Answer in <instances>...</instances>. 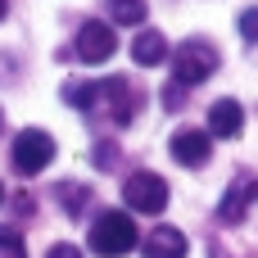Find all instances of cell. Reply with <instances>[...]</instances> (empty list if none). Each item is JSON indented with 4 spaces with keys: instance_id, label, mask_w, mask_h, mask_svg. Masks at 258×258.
<instances>
[{
    "instance_id": "obj_1",
    "label": "cell",
    "mask_w": 258,
    "mask_h": 258,
    "mask_svg": "<svg viewBox=\"0 0 258 258\" xmlns=\"http://www.w3.org/2000/svg\"><path fill=\"white\" fill-rule=\"evenodd\" d=\"M86 240H91V249H95L100 258H122V254H132V249L141 245L136 222H132L127 213H100Z\"/></svg>"
},
{
    "instance_id": "obj_2",
    "label": "cell",
    "mask_w": 258,
    "mask_h": 258,
    "mask_svg": "<svg viewBox=\"0 0 258 258\" xmlns=\"http://www.w3.org/2000/svg\"><path fill=\"white\" fill-rule=\"evenodd\" d=\"M213 73H218V45H209L204 36H190V41L177 45V54H172V82L200 86V82H209Z\"/></svg>"
},
{
    "instance_id": "obj_3",
    "label": "cell",
    "mask_w": 258,
    "mask_h": 258,
    "mask_svg": "<svg viewBox=\"0 0 258 258\" xmlns=\"http://www.w3.org/2000/svg\"><path fill=\"white\" fill-rule=\"evenodd\" d=\"M50 159H54V141H50V132L27 127V132H18V136H14V168H18L23 177L45 172V168H50Z\"/></svg>"
},
{
    "instance_id": "obj_4",
    "label": "cell",
    "mask_w": 258,
    "mask_h": 258,
    "mask_svg": "<svg viewBox=\"0 0 258 258\" xmlns=\"http://www.w3.org/2000/svg\"><path fill=\"white\" fill-rule=\"evenodd\" d=\"M122 200L136 213H163L168 209V181L159 172H132L127 186H122Z\"/></svg>"
},
{
    "instance_id": "obj_5",
    "label": "cell",
    "mask_w": 258,
    "mask_h": 258,
    "mask_svg": "<svg viewBox=\"0 0 258 258\" xmlns=\"http://www.w3.org/2000/svg\"><path fill=\"white\" fill-rule=\"evenodd\" d=\"M113 50H118V41H113V27L109 23H100V18L82 23V32H77V59L82 63H109Z\"/></svg>"
},
{
    "instance_id": "obj_6",
    "label": "cell",
    "mask_w": 258,
    "mask_h": 258,
    "mask_svg": "<svg viewBox=\"0 0 258 258\" xmlns=\"http://www.w3.org/2000/svg\"><path fill=\"white\" fill-rule=\"evenodd\" d=\"M100 86H104V104H109L113 122H118V127H127V122L136 118V109H141L145 100L136 95V86H132L127 77H109V82H100Z\"/></svg>"
},
{
    "instance_id": "obj_7",
    "label": "cell",
    "mask_w": 258,
    "mask_h": 258,
    "mask_svg": "<svg viewBox=\"0 0 258 258\" xmlns=\"http://www.w3.org/2000/svg\"><path fill=\"white\" fill-rule=\"evenodd\" d=\"M168 150H172V159H177L181 168H200V163H209V154H213V136L200 132V127H190V132H177Z\"/></svg>"
},
{
    "instance_id": "obj_8",
    "label": "cell",
    "mask_w": 258,
    "mask_h": 258,
    "mask_svg": "<svg viewBox=\"0 0 258 258\" xmlns=\"http://www.w3.org/2000/svg\"><path fill=\"white\" fill-rule=\"evenodd\" d=\"M186 236L177 231V227H154L145 240H141V254L145 258H186Z\"/></svg>"
},
{
    "instance_id": "obj_9",
    "label": "cell",
    "mask_w": 258,
    "mask_h": 258,
    "mask_svg": "<svg viewBox=\"0 0 258 258\" xmlns=\"http://www.w3.org/2000/svg\"><path fill=\"white\" fill-rule=\"evenodd\" d=\"M254 195H258V186H254V181H249V177H236V181L227 186L222 204H218V218H222V222H240V218L249 213Z\"/></svg>"
},
{
    "instance_id": "obj_10",
    "label": "cell",
    "mask_w": 258,
    "mask_h": 258,
    "mask_svg": "<svg viewBox=\"0 0 258 258\" xmlns=\"http://www.w3.org/2000/svg\"><path fill=\"white\" fill-rule=\"evenodd\" d=\"M240 127H245V109H240V100H218V104L209 109V136L231 141V136H240Z\"/></svg>"
},
{
    "instance_id": "obj_11",
    "label": "cell",
    "mask_w": 258,
    "mask_h": 258,
    "mask_svg": "<svg viewBox=\"0 0 258 258\" xmlns=\"http://www.w3.org/2000/svg\"><path fill=\"white\" fill-rule=\"evenodd\" d=\"M132 59H136V68H159V63L168 59V41H163V32H154V27L136 32V41H132Z\"/></svg>"
},
{
    "instance_id": "obj_12",
    "label": "cell",
    "mask_w": 258,
    "mask_h": 258,
    "mask_svg": "<svg viewBox=\"0 0 258 258\" xmlns=\"http://www.w3.org/2000/svg\"><path fill=\"white\" fill-rule=\"evenodd\" d=\"M59 100L73 104V109H82V113H91L95 104H104V86H100V82H63Z\"/></svg>"
},
{
    "instance_id": "obj_13",
    "label": "cell",
    "mask_w": 258,
    "mask_h": 258,
    "mask_svg": "<svg viewBox=\"0 0 258 258\" xmlns=\"http://www.w3.org/2000/svg\"><path fill=\"white\" fill-rule=\"evenodd\" d=\"M54 195H59V209H63L68 218H77V213L86 209V200H91V190H86L82 181H59Z\"/></svg>"
},
{
    "instance_id": "obj_14",
    "label": "cell",
    "mask_w": 258,
    "mask_h": 258,
    "mask_svg": "<svg viewBox=\"0 0 258 258\" xmlns=\"http://www.w3.org/2000/svg\"><path fill=\"white\" fill-rule=\"evenodd\" d=\"M109 14H113V23H122V27H136L150 9H145V0H109Z\"/></svg>"
},
{
    "instance_id": "obj_15",
    "label": "cell",
    "mask_w": 258,
    "mask_h": 258,
    "mask_svg": "<svg viewBox=\"0 0 258 258\" xmlns=\"http://www.w3.org/2000/svg\"><path fill=\"white\" fill-rule=\"evenodd\" d=\"M236 27H240V36H245L249 45H258V5H254V9H240Z\"/></svg>"
},
{
    "instance_id": "obj_16",
    "label": "cell",
    "mask_w": 258,
    "mask_h": 258,
    "mask_svg": "<svg viewBox=\"0 0 258 258\" xmlns=\"http://www.w3.org/2000/svg\"><path fill=\"white\" fill-rule=\"evenodd\" d=\"M0 258H27L23 236H18V231H0Z\"/></svg>"
},
{
    "instance_id": "obj_17",
    "label": "cell",
    "mask_w": 258,
    "mask_h": 258,
    "mask_svg": "<svg viewBox=\"0 0 258 258\" xmlns=\"http://www.w3.org/2000/svg\"><path fill=\"white\" fill-rule=\"evenodd\" d=\"M113 163H118V145H113V141H100V145H95V168L109 172Z\"/></svg>"
},
{
    "instance_id": "obj_18",
    "label": "cell",
    "mask_w": 258,
    "mask_h": 258,
    "mask_svg": "<svg viewBox=\"0 0 258 258\" xmlns=\"http://www.w3.org/2000/svg\"><path fill=\"white\" fill-rule=\"evenodd\" d=\"M181 104H186V86H181V82H168V91H163V109L177 113Z\"/></svg>"
},
{
    "instance_id": "obj_19",
    "label": "cell",
    "mask_w": 258,
    "mask_h": 258,
    "mask_svg": "<svg viewBox=\"0 0 258 258\" xmlns=\"http://www.w3.org/2000/svg\"><path fill=\"white\" fill-rule=\"evenodd\" d=\"M45 258H82V249H77V245H50Z\"/></svg>"
},
{
    "instance_id": "obj_20",
    "label": "cell",
    "mask_w": 258,
    "mask_h": 258,
    "mask_svg": "<svg viewBox=\"0 0 258 258\" xmlns=\"http://www.w3.org/2000/svg\"><path fill=\"white\" fill-rule=\"evenodd\" d=\"M5 14H9V0H0V18H5Z\"/></svg>"
},
{
    "instance_id": "obj_21",
    "label": "cell",
    "mask_w": 258,
    "mask_h": 258,
    "mask_svg": "<svg viewBox=\"0 0 258 258\" xmlns=\"http://www.w3.org/2000/svg\"><path fill=\"white\" fill-rule=\"evenodd\" d=\"M0 204H5V181H0Z\"/></svg>"
},
{
    "instance_id": "obj_22",
    "label": "cell",
    "mask_w": 258,
    "mask_h": 258,
    "mask_svg": "<svg viewBox=\"0 0 258 258\" xmlns=\"http://www.w3.org/2000/svg\"><path fill=\"white\" fill-rule=\"evenodd\" d=\"M0 127H5V113H0Z\"/></svg>"
}]
</instances>
